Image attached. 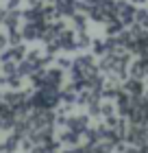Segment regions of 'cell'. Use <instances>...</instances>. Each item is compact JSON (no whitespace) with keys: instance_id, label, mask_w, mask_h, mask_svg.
<instances>
[{"instance_id":"6da1fadb","label":"cell","mask_w":148,"mask_h":153,"mask_svg":"<svg viewBox=\"0 0 148 153\" xmlns=\"http://www.w3.org/2000/svg\"><path fill=\"white\" fill-rule=\"evenodd\" d=\"M37 31H39L37 24H29V26L24 29V37H26V39H35V37H37Z\"/></svg>"},{"instance_id":"7a4b0ae2","label":"cell","mask_w":148,"mask_h":153,"mask_svg":"<svg viewBox=\"0 0 148 153\" xmlns=\"http://www.w3.org/2000/svg\"><path fill=\"white\" fill-rule=\"evenodd\" d=\"M20 2H22V0H7V9H15Z\"/></svg>"},{"instance_id":"3957f363","label":"cell","mask_w":148,"mask_h":153,"mask_svg":"<svg viewBox=\"0 0 148 153\" xmlns=\"http://www.w3.org/2000/svg\"><path fill=\"white\" fill-rule=\"evenodd\" d=\"M4 44H7V37H4V35H0V48H2Z\"/></svg>"},{"instance_id":"277c9868","label":"cell","mask_w":148,"mask_h":153,"mask_svg":"<svg viewBox=\"0 0 148 153\" xmlns=\"http://www.w3.org/2000/svg\"><path fill=\"white\" fill-rule=\"evenodd\" d=\"M131 2H133V4H144L146 0H131Z\"/></svg>"}]
</instances>
